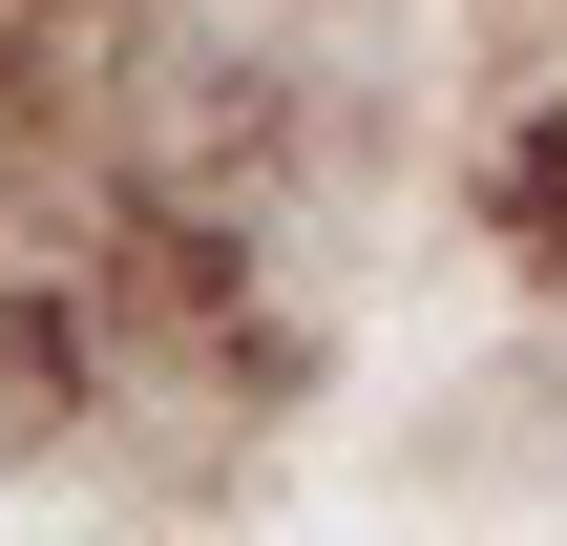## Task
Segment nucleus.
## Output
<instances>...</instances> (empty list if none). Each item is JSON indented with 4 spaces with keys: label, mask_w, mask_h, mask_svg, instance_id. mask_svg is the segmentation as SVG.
Listing matches in <instances>:
<instances>
[{
    "label": "nucleus",
    "mask_w": 567,
    "mask_h": 546,
    "mask_svg": "<svg viewBox=\"0 0 567 546\" xmlns=\"http://www.w3.org/2000/svg\"><path fill=\"white\" fill-rule=\"evenodd\" d=\"M505 231H547V253H567V105H547V126H505Z\"/></svg>",
    "instance_id": "nucleus-1"
}]
</instances>
